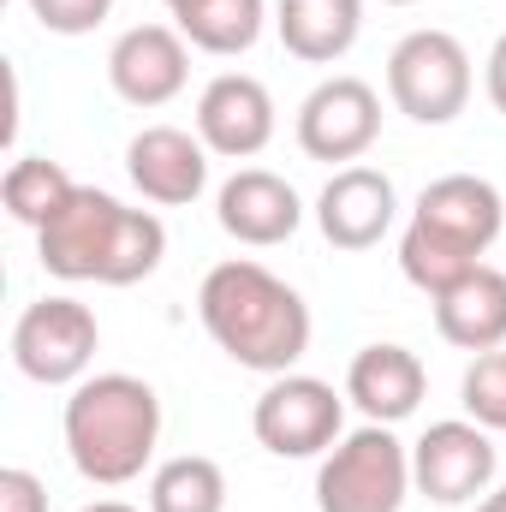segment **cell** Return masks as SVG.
Here are the masks:
<instances>
[{
  "label": "cell",
  "mask_w": 506,
  "mask_h": 512,
  "mask_svg": "<svg viewBox=\"0 0 506 512\" xmlns=\"http://www.w3.org/2000/svg\"><path fill=\"white\" fill-rule=\"evenodd\" d=\"M197 137L221 161H251L274 137V96L251 72H221L197 96Z\"/></svg>",
  "instance_id": "cell-13"
},
{
  "label": "cell",
  "mask_w": 506,
  "mask_h": 512,
  "mask_svg": "<svg viewBox=\"0 0 506 512\" xmlns=\"http://www.w3.org/2000/svg\"><path fill=\"white\" fill-rule=\"evenodd\" d=\"M376 137H381V96L376 84H364L352 72L322 78L298 108V149L310 161L352 167V161H364L376 149Z\"/></svg>",
  "instance_id": "cell-10"
},
{
  "label": "cell",
  "mask_w": 506,
  "mask_h": 512,
  "mask_svg": "<svg viewBox=\"0 0 506 512\" xmlns=\"http://www.w3.org/2000/svg\"><path fill=\"white\" fill-rule=\"evenodd\" d=\"M108 84L131 108H167L191 84V42L179 24H131L108 48Z\"/></svg>",
  "instance_id": "cell-11"
},
{
  "label": "cell",
  "mask_w": 506,
  "mask_h": 512,
  "mask_svg": "<svg viewBox=\"0 0 506 512\" xmlns=\"http://www.w3.org/2000/svg\"><path fill=\"white\" fill-rule=\"evenodd\" d=\"M149 512H227V471L209 453L161 459L149 477Z\"/></svg>",
  "instance_id": "cell-21"
},
{
  "label": "cell",
  "mask_w": 506,
  "mask_h": 512,
  "mask_svg": "<svg viewBox=\"0 0 506 512\" xmlns=\"http://www.w3.org/2000/svg\"><path fill=\"white\" fill-rule=\"evenodd\" d=\"M387 6H417V0H387Z\"/></svg>",
  "instance_id": "cell-29"
},
{
  "label": "cell",
  "mask_w": 506,
  "mask_h": 512,
  "mask_svg": "<svg viewBox=\"0 0 506 512\" xmlns=\"http://www.w3.org/2000/svg\"><path fill=\"white\" fill-rule=\"evenodd\" d=\"M251 429L274 459H322L346 435V393L322 376H268L251 405Z\"/></svg>",
  "instance_id": "cell-8"
},
{
  "label": "cell",
  "mask_w": 506,
  "mask_h": 512,
  "mask_svg": "<svg viewBox=\"0 0 506 512\" xmlns=\"http://www.w3.org/2000/svg\"><path fill=\"white\" fill-rule=\"evenodd\" d=\"M0 512H48V483L24 465L0 471Z\"/></svg>",
  "instance_id": "cell-24"
},
{
  "label": "cell",
  "mask_w": 506,
  "mask_h": 512,
  "mask_svg": "<svg viewBox=\"0 0 506 512\" xmlns=\"http://www.w3.org/2000/svg\"><path fill=\"white\" fill-rule=\"evenodd\" d=\"M501 227H506L501 191L477 173H447V179L423 185V197H417V209L399 233V274L417 292L441 298L471 268H483Z\"/></svg>",
  "instance_id": "cell-4"
},
{
  "label": "cell",
  "mask_w": 506,
  "mask_h": 512,
  "mask_svg": "<svg viewBox=\"0 0 506 512\" xmlns=\"http://www.w3.org/2000/svg\"><path fill=\"white\" fill-rule=\"evenodd\" d=\"M495 471H501V453L489 441L483 423L471 417H447V423H429L411 447V483L417 495H429L435 507H465V501H483L495 489Z\"/></svg>",
  "instance_id": "cell-9"
},
{
  "label": "cell",
  "mask_w": 506,
  "mask_h": 512,
  "mask_svg": "<svg viewBox=\"0 0 506 512\" xmlns=\"http://www.w3.org/2000/svg\"><path fill=\"white\" fill-rule=\"evenodd\" d=\"M72 191H78V179H72L60 161H48V155H18V161L6 167V179H0L6 215H12L18 227H36V233L66 209Z\"/></svg>",
  "instance_id": "cell-20"
},
{
  "label": "cell",
  "mask_w": 506,
  "mask_h": 512,
  "mask_svg": "<svg viewBox=\"0 0 506 512\" xmlns=\"http://www.w3.org/2000/svg\"><path fill=\"white\" fill-rule=\"evenodd\" d=\"M411 489V447L393 435V423H364L322 453L316 512H399Z\"/></svg>",
  "instance_id": "cell-5"
},
{
  "label": "cell",
  "mask_w": 506,
  "mask_h": 512,
  "mask_svg": "<svg viewBox=\"0 0 506 512\" xmlns=\"http://www.w3.org/2000/svg\"><path fill=\"white\" fill-rule=\"evenodd\" d=\"M429 304H435V328H441L447 346H459L471 358L506 346V274L501 268L483 262V268H471L459 286H447Z\"/></svg>",
  "instance_id": "cell-17"
},
{
  "label": "cell",
  "mask_w": 506,
  "mask_h": 512,
  "mask_svg": "<svg viewBox=\"0 0 506 512\" xmlns=\"http://www.w3.org/2000/svg\"><path fill=\"white\" fill-rule=\"evenodd\" d=\"M173 24L191 48L233 60V54L256 48V36L268 24V0H191L185 12H173Z\"/></svg>",
  "instance_id": "cell-19"
},
{
  "label": "cell",
  "mask_w": 506,
  "mask_h": 512,
  "mask_svg": "<svg viewBox=\"0 0 506 512\" xmlns=\"http://www.w3.org/2000/svg\"><path fill=\"white\" fill-rule=\"evenodd\" d=\"M60 435H66V459L84 483L126 489L149 471V459L161 447V399L143 376H126V370L84 376L60 411Z\"/></svg>",
  "instance_id": "cell-3"
},
{
  "label": "cell",
  "mask_w": 506,
  "mask_h": 512,
  "mask_svg": "<svg viewBox=\"0 0 506 512\" xmlns=\"http://www.w3.org/2000/svg\"><path fill=\"white\" fill-rule=\"evenodd\" d=\"M393 221H399V191L381 167L364 161L340 167L316 197V227L334 251H370L393 233Z\"/></svg>",
  "instance_id": "cell-12"
},
{
  "label": "cell",
  "mask_w": 506,
  "mask_h": 512,
  "mask_svg": "<svg viewBox=\"0 0 506 512\" xmlns=\"http://www.w3.org/2000/svg\"><path fill=\"white\" fill-rule=\"evenodd\" d=\"M102 322L78 298H36L12 322V364L36 387H78L96 364Z\"/></svg>",
  "instance_id": "cell-7"
},
{
  "label": "cell",
  "mask_w": 506,
  "mask_h": 512,
  "mask_svg": "<svg viewBox=\"0 0 506 512\" xmlns=\"http://www.w3.org/2000/svg\"><path fill=\"white\" fill-rule=\"evenodd\" d=\"M280 48L304 66H334L364 30V0H274Z\"/></svg>",
  "instance_id": "cell-18"
},
{
  "label": "cell",
  "mask_w": 506,
  "mask_h": 512,
  "mask_svg": "<svg viewBox=\"0 0 506 512\" xmlns=\"http://www.w3.org/2000/svg\"><path fill=\"white\" fill-rule=\"evenodd\" d=\"M215 221H221L227 239H239V245H251V251H268V245H286V239L298 233L304 203H298V191H292L280 173H268V167H239V173L221 185V197H215Z\"/></svg>",
  "instance_id": "cell-15"
},
{
  "label": "cell",
  "mask_w": 506,
  "mask_h": 512,
  "mask_svg": "<svg viewBox=\"0 0 506 512\" xmlns=\"http://www.w3.org/2000/svg\"><path fill=\"white\" fill-rule=\"evenodd\" d=\"M197 316L209 340L256 376H286L310 352V304L298 298V286H286L251 256H227L203 274Z\"/></svg>",
  "instance_id": "cell-1"
},
{
  "label": "cell",
  "mask_w": 506,
  "mask_h": 512,
  "mask_svg": "<svg viewBox=\"0 0 506 512\" xmlns=\"http://www.w3.org/2000/svg\"><path fill=\"white\" fill-rule=\"evenodd\" d=\"M459 405L471 423H483L489 435H506V346L477 352L465 382H459Z\"/></svg>",
  "instance_id": "cell-22"
},
{
  "label": "cell",
  "mask_w": 506,
  "mask_h": 512,
  "mask_svg": "<svg viewBox=\"0 0 506 512\" xmlns=\"http://www.w3.org/2000/svg\"><path fill=\"white\" fill-rule=\"evenodd\" d=\"M36 256L54 280H96V286H137L161 268L167 227L149 209H126L120 197L78 185L66 209L36 233Z\"/></svg>",
  "instance_id": "cell-2"
},
{
  "label": "cell",
  "mask_w": 506,
  "mask_h": 512,
  "mask_svg": "<svg viewBox=\"0 0 506 512\" xmlns=\"http://www.w3.org/2000/svg\"><path fill=\"white\" fill-rule=\"evenodd\" d=\"M126 173L149 203L185 209L209 185V143L197 131H179V126H143L126 143Z\"/></svg>",
  "instance_id": "cell-14"
},
{
  "label": "cell",
  "mask_w": 506,
  "mask_h": 512,
  "mask_svg": "<svg viewBox=\"0 0 506 512\" xmlns=\"http://www.w3.org/2000/svg\"><path fill=\"white\" fill-rule=\"evenodd\" d=\"M84 512H137V507H126V501H90Z\"/></svg>",
  "instance_id": "cell-27"
},
{
  "label": "cell",
  "mask_w": 506,
  "mask_h": 512,
  "mask_svg": "<svg viewBox=\"0 0 506 512\" xmlns=\"http://www.w3.org/2000/svg\"><path fill=\"white\" fill-rule=\"evenodd\" d=\"M477 512H506V489H489V495L477 501Z\"/></svg>",
  "instance_id": "cell-26"
},
{
  "label": "cell",
  "mask_w": 506,
  "mask_h": 512,
  "mask_svg": "<svg viewBox=\"0 0 506 512\" xmlns=\"http://www.w3.org/2000/svg\"><path fill=\"white\" fill-rule=\"evenodd\" d=\"M161 6H167V12H185V6H191V0H161Z\"/></svg>",
  "instance_id": "cell-28"
},
{
  "label": "cell",
  "mask_w": 506,
  "mask_h": 512,
  "mask_svg": "<svg viewBox=\"0 0 506 512\" xmlns=\"http://www.w3.org/2000/svg\"><path fill=\"white\" fill-rule=\"evenodd\" d=\"M429 393V370L411 346H364L346 370V399L370 423H405Z\"/></svg>",
  "instance_id": "cell-16"
},
{
  "label": "cell",
  "mask_w": 506,
  "mask_h": 512,
  "mask_svg": "<svg viewBox=\"0 0 506 512\" xmlns=\"http://www.w3.org/2000/svg\"><path fill=\"white\" fill-rule=\"evenodd\" d=\"M483 84H489V102H495V114H506V36L489 48V72H483Z\"/></svg>",
  "instance_id": "cell-25"
},
{
  "label": "cell",
  "mask_w": 506,
  "mask_h": 512,
  "mask_svg": "<svg viewBox=\"0 0 506 512\" xmlns=\"http://www.w3.org/2000/svg\"><path fill=\"white\" fill-rule=\"evenodd\" d=\"M471 54L453 30H411L387 54V96L417 126H453L471 102Z\"/></svg>",
  "instance_id": "cell-6"
},
{
  "label": "cell",
  "mask_w": 506,
  "mask_h": 512,
  "mask_svg": "<svg viewBox=\"0 0 506 512\" xmlns=\"http://www.w3.org/2000/svg\"><path fill=\"white\" fill-rule=\"evenodd\" d=\"M30 6V18L42 24V30H54V36H90L108 12H114V0H24Z\"/></svg>",
  "instance_id": "cell-23"
}]
</instances>
